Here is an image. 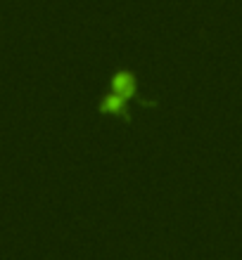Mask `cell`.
<instances>
[{
    "label": "cell",
    "instance_id": "cell-1",
    "mask_svg": "<svg viewBox=\"0 0 242 260\" xmlns=\"http://www.w3.org/2000/svg\"><path fill=\"white\" fill-rule=\"evenodd\" d=\"M126 102H128V100H124L121 95H117V92L110 90V92L100 100L97 111H100L102 116H119V118H124V121H131V114L126 109Z\"/></svg>",
    "mask_w": 242,
    "mask_h": 260
},
{
    "label": "cell",
    "instance_id": "cell-2",
    "mask_svg": "<svg viewBox=\"0 0 242 260\" xmlns=\"http://www.w3.org/2000/svg\"><path fill=\"white\" fill-rule=\"evenodd\" d=\"M112 92L121 95L124 100H131V97L138 95V83H136V76L126 69H119L117 74L112 76Z\"/></svg>",
    "mask_w": 242,
    "mask_h": 260
}]
</instances>
